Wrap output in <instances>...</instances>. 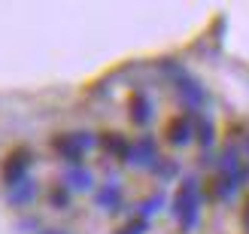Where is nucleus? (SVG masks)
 <instances>
[{"label":"nucleus","mask_w":249,"mask_h":234,"mask_svg":"<svg viewBox=\"0 0 249 234\" xmlns=\"http://www.w3.org/2000/svg\"><path fill=\"white\" fill-rule=\"evenodd\" d=\"M164 204H167V198H164V192H155V195H149V198L140 204V210H137V219H143V222H149L155 213H161L164 210Z\"/></svg>","instance_id":"11"},{"label":"nucleus","mask_w":249,"mask_h":234,"mask_svg":"<svg viewBox=\"0 0 249 234\" xmlns=\"http://www.w3.org/2000/svg\"><path fill=\"white\" fill-rule=\"evenodd\" d=\"M158 162H161V152H158V143L152 134H140L128 146V155H124V164L137 167V170H155Z\"/></svg>","instance_id":"3"},{"label":"nucleus","mask_w":249,"mask_h":234,"mask_svg":"<svg viewBox=\"0 0 249 234\" xmlns=\"http://www.w3.org/2000/svg\"><path fill=\"white\" fill-rule=\"evenodd\" d=\"M197 137V122L185 113V116H177L167 125V140L173 143V146H189L192 140Z\"/></svg>","instance_id":"8"},{"label":"nucleus","mask_w":249,"mask_h":234,"mask_svg":"<svg viewBox=\"0 0 249 234\" xmlns=\"http://www.w3.org/2000/svg\"><path fill=\"white\" fill-rule=\"evenodd\" d=\"M177 94H179V101L185 104V109H189V116L197 113V109L207 104L204 85L197 82V79H192L189 73H182V70H177Z\"/></svg>","instance_id":"4"},{"label":"nucleus","mask_w":249,"mask_h":234,"mask_svg":"<svg viewBox=\"0 0 249 234\" xmlns=\"http://www.w3.org/2000/svg\"><path fill=\"white\" fill-rule=\"evenodd\" d=\"M243 225H246V231H249V204H246V210H243Z\"/></svg>","instance_id":"18"},{"label":"nucleus","mask_w":249,"mask_h":234,"mask_svg":"<svg viewBox=\"0 0 249 234\" xmlns=\"http://www.w3.org/2000/svg\"><path fill=\"white\" fill-rule=\"evenodd\" d=\"M101 143H104V149H107L109 155H119L122 162H124V155H128V146H131V140H124L122 134H107Z\"/></svg>","instance_id":"13"},{"label":"nucleus","mask_w":249,"mask_h":234,"mask_svg":"<svg viewBox=\"0 0 249 234\" xmlns=\"http://www.w3.org/2000/svg\"><path fill=\"white\" fill-rule=\"evenodd\" d=\"M61 186L67 192H91L94 189V174L85 164H67L61 170Z\"/></svg>","instance_id":"7"},{"label":"nucleus","mask_w":249,"mask_h":234,"mask_svg":"<svg viewBox=\"0 0 249 234\" xmlns=\"http://www.w3.org/2000/svg\"><path fill=\"white\" fill-rule=\"evenodd\" d=\"M122 198H124V192H122L119 177L107 180L104 186L94 189V207H97V210H104V213H116L119 207H122Z\"/></svg>","instance_id":"6"},{"label":"nucleus","mask_w":249,"mask_h":234,"mask_svg":"<svg viewBox=\"0 0 249 234\" xmlns=\"http://www.w3.org/2000/svg\"><path fill=\"white\" fill-rule=\"evenodd\" d=\"M28 170H31V152H28V149L12 152V155L6 158V164H3V180H6V186H12V182H18V180H24V177H31Z\"/></svg>","instance_id":"9"},{"label":"nucleus","mask_w":249,"mask_h":234,"mask_svg":"<svg viewBox=\"0 0 249 234\" xmlns=\"http://www.w3.org/2000/svg\"><path fill=\"white\" fill-rule=\"evenodd\" d=\"M97 134L94 131H70V134H58L52 140L55 152L64 158L67 164H82V155H89L91 149H97Z\"/></svg>","instance_id":"2"},{"label":"nucleus","mask_w":249,"mask_h":234,"mask_svg":"<svg viewBox=\"0 0 249 234\" xmlns=\"http://www.w3.org/2000/svg\"><path fill=\"white\" fill-rule=\"evenodd\" d=\"M201 204H204V195H201V180L197 177H185L179 182L177 195H173V216L182 231H195L197 222H201Z\"/></svg>","instance_id":"1"},{"label":"nucleus","mask_w":249,"mask_h":234,"mask_svg":"<svg viewBox=\"0 0 249 234\" xmlns=\"http://www.w3.org/2000/svg\"><path fill=\"white\" fill-rule=\"evenodd\" d=\"M155 119V104L149 101V94H134L131 97V122L134 125H140V128H146L149 122Z\"/></svg>","instance_id":"10"},{"label":"nucleus","mask_w":249,"mask_h":234,"mask_svg":"<svg viewBox=\"0 0 249 234\" xmlns=\"http://www.w3.org/2000/svg\"><path fill=\"white\" fill-rule=\"evenodd\" d=\"M152 174H155L158 180H164V182H167V180H173V177L179 174V164L173 162V158H161V162H158V167L152 170Z\"/></svg>","instance_id":"14"},{"label":"nucleus","mask_w":249,"mask_h":234,"mask_svg":"<svg viewBox=\"0 0 249 234\" xmlns=\"http://www.w3.org/2000/svg\"><path fill=\"white\" fill-rule=\"evenodd\" d=\"M70 195L73 192H67L64 186H58V189H52V195H49V204H52L55 210H67V207H70Z\"/></svg>","instance_id":"15"},{"label":"nucleus","mask_w":249,"mask_h":234,"mask_svg":"<svg viewBox=\"0 0 249 234\" xmlns=\"http://www.w3.org/2000/svg\"><path fill=\"white\" fill-rule=\"evenodd\" d=\"M36 195H40V182H36L34 177H24L18 182H12V186H6V204L9 207H28L36 201Z\"/></svg>","instance_id":"5"},{"label":"nucleus","mask_w":249,"mask_h":234,"mask_svg":"<svg viewBox=\"0 0 249 234\" xmlns=\"http://www.w3.org/2000/svg\"><path fill=\"white\" fill-rule=\"evenodd\" d=\"M36 234H70L67 228H40Z\"/></svg>","instance_id":"17"},{"label":"nucleus","mask_w":249,"mask_h":234,"mask_svg":"<svg viewBox=\"0 0 249 234\" xmlns=\"http://www.w3.org/2000/svg\"><path fill=\"white\" fill-rule=\"evenodd\" d=\"M146 231H149V222H143V219H131V222L122 231H116V234H146Z\"/></svg>","instance_id":"16"},{"label":"nucleus","mask_w":249,"mask_h":234,"mask_svg":"<svg viewBox=\"0 0 249 234\" xmlns=\"http://www.w3.org/2000/svg\"><path fill=\"white\" fill-rule=\"evenodd\" d=\"M197 143H201L204 152H210V149H213V143H216V125H213V119H210V116L197 119Z\"/></svg>","instance_id":"12"}]
</instances>
